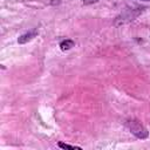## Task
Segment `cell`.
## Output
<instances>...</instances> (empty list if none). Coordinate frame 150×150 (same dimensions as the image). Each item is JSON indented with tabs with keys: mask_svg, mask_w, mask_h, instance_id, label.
<instances>
[{
	"mask_svg": "<svg viewBox=\"0 0 150 150\" xmlns=\"http://www.w3.org/2000/svg\"><path fill=\"white\" fill-rule=\"evenodd\" d=\"M74 45H75V42L73 40L66 39V40H63V41L60 42V49L63 50V52H66V50H69L71 47H74Z\"/></svg>",
	"mask_w": 150,
	"mask_h": 150,
	"instance_id": "obj_4",
	"label": "cell"
},
{
	"mask_svg": "<svg viewBox=\"0 0 150 150\" xmlns=\"http://www.w3.org/2000/svg\"><path fill=\"white\" fill-rule=\"evenodd\" d=\"M57 145H59V148H61V149H69V150H81L82 148L81 146H76V145H70V144H67V143H63V142H59L57 143Z\"/></svg>",
	"mask_w": 150,
	"mask_h": 150,
	"instance_id": "obj_5",
	"label": "cell"
},
{
	"mask_svg": "<svg viewBox=\"0 0 150 150\" xmlns=\"http://www.w3.org/2000/svg\"><path fill=\"white\" fill-rule=\"evenodd\" d=\"M141 8H136V9H132V8H128L125 9L120 16L116 18V21H115V25L116 26H120V25H124L129 21H132L135 20V18H137L139 14H141Z\"/></svg>",
	"mask_w": 150,
	"mask_h": 150,
	"instance_id": "obj_2",
	"label": "cell"
},
{
	"mask_svg": "<svg viewBox=\"0 0 150 150\" xmlns=\"http://www.w3.org/2000/svg\"><path fill=\"white\" fill-rule=\"evenodd\" d=\"M100 0H83V5H91V4H95V2H98Z\"/></svg>",
	"mask_w": 150,
	"mask_h": 150,
	"instance_id": "obj_6",
	"label": "cell"
},
{
	"mask_svg": "<svg viewBox=\"0 0 150 150\" xmlns=\"http://www.w3.org/2000/svg\"><path fill=\"white\" fill-rule=\"evenodd\" d=\"M141 1H150V0H141Z\"/></svg>",
	"mask_w": 150,
	"mask_h": 150,
	"instance_id": "obj_7",
	"label": "cell"
},
{
	"mask_svg": "<svg viewBox=\"0 0 150 150\" xmlns=\"http://www.w3.org/2000/svg\"><path fill=\"white\" fill-rule=\"evenodd\" d=\"M36 35H38V30H36V29H34V30H32V32H28V33H25V34L20 35V36H19V39H18V42H19L20 45L27 43L28 41L33 40Z\"/></svg>",
	"mask_w": 150,
	"mask_h": 150,
	"instance_id": "obj_3",
	"label": "cell"
},
{
	"mask_svg": "<svg viewBox=\"0 0 150 150\" xmlns=\"http://www.w3.org/2000/svg\"><path fill=\"white\" fill-rule=\"evenodd\" d=\"M125 125H127V128L130 130V132L132 134V135H135L137 138H139V139H144V138H146L148 136H149V132H148V130L139 123V121H137V120H134V118H131V120H127L125 121Z\"/></svg>",
	"mask_w": 150,
	"mask_h": 150,
	"instance_id": "obj_1",
	"label": "cell"
}]
</instances>
